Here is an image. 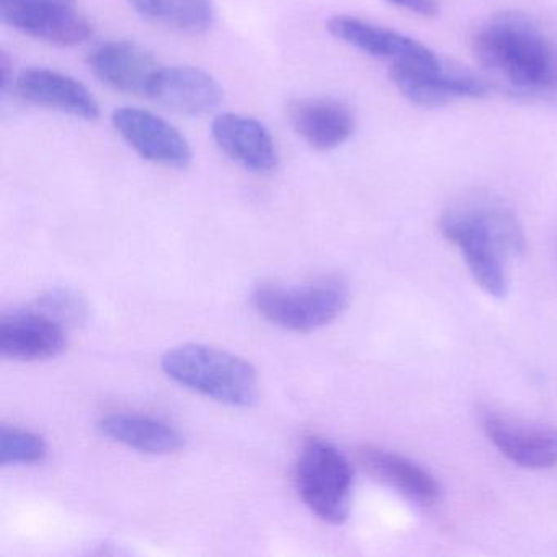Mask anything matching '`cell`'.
Instances as JSON below:
<instances>
[{
  "mask_svg": "<svg viewBox=\"0 0 557 557\" xmlns=\"http://www.w3.org/2000/svg\"><path fill=\"white\" fill-rule=\"evenodd\" d=\"M440 231L459 250L482 292L504 299L510 286L508 263L527 249L513 208L488 191H469L446 207Z\"/></svg>",
  "mask_w": 557,
  "mask_h": 557,
  "instance_id": "1",
  "label": "cell"
},
{
  "mask_svg": "<svg viewBox=\"0 0 557 557\" xmlns=\"http://www.w3.org/2000/svg\"><path fill=\"white\" fill-rule=\"evenodd\" d=\"M474 53L492 76L518 92H557V30L521 12L488 18L475 34Z\"/></svg>",
  "mask_w": 557,
  "mask_h": 557,
  "instance_id": "2",
  "label": "cell"
},
{
  "mask_svg": "<svg viewBox=\"0 0 557 557\" xmlns=\"http://www.w3.org/2000/svg\"><path fill=\"white\" fill-rule=\"evenodd\" d=\"M161 364L175 383L227 406L247 407L259 396V380L252 364L221 348L178 345L162 357Z\"/></svg>",
  "mask_w": 557,
  "mask_h": 557,
  "instance_id": "3",
  "label": "cell"
},
{
  "mask_svg": "<svg viewBox=\"0 0 557 557\" xmlns=\"http://www.w3.org/2000/svg\"><path fill=\"white\" fill-rule=\"evenodd\" d=\"M257 312L278 327L312 332L341 318L350 302V289L337 278L301 286H260L252 296Z\"/></svg>",
  "mask_w": 557,
  "mask_h": 557,
  "instance_id": "4",
  "label": "cell"
},
{
  "mask_svg": "<svg viewBox=\"0 0 557 557\" xmlns=\"http://www.w3.org/2000/svg\"><path fill=\"white\" fill-rule=\"evenodd\" d=\"M299 497L312 513L331 524L347 521L354 469L344 453L324 438H309L295 469Z\"/></svg>",
  "mask_w": 557,
  "mask_h": 557,
  "instance_id": "5",
  "label": "cell"
},
{
  "mask_svg": "<svg viewBox=\"0 0 557 557\" xmlns=\"http://www.w3.org/2000/svg\"><path fill=\"white\" fill-rule=\"evenodd\" d=\"M391 79L409 102L440 107L458 99H482L488 87L471 71L440 60L433 51L425 57L393 61Z\"/></svg>",
  "mask_w": 557,
  "mask_h": 557,
  "instance_id": "6",
  "label": "cell"
},
{
  "mask_svg": "<svg viewBox=\"0 0 557 557\" xmlns=\"http://www.w3.org/2000/svg\"><path fill=\"white\" fill-rule=\"evenodd\" d=\"M0 18L35 40L76 47L92 34L77 0H0Z\"/></svg>",
  "mask_w": 557,
  "mask_h": 557,
  "instance_id": "7",
  "label": "cell"
},
{
  "mask_svg": "<svg viewBox=\"0 0 557 557\" xmlns=\"http://www.w3.org/2000/svg\"><path fill=\"white\" fill-rule=\"evenodd\" d=\"M113 128L145 161L164 168L185 169L194 152L185 136L171 123L148 110L125 107L113 112Z\"/></svg>",
  "mask_w": 557,
  "mask_h": 557,
  "instance_id": "8",
  "label": "cell"
},
{
  "mask_svg": "<svg viewBox=\"0 0 557 557\" xmlns=\"http://www.w3.org/2000/svg\"><path fill=\"white\" fill-rule=\"evenodd\" d=\"M482 429L492 445L515 465L528 469H547L557 465V433L547 426L487 410Z\"/></svg>",
  "mask_w": 557,
  "mask_h": 557,
  "instance_id": "9",
  "label": "cell"
},
{
  "mask_svg": "<svg viewBox=\"0 0 557 557\" xmlns=\"http://www.w3.org/2000/svg\"><path fill=\"white\" fill-rule=\"evenodd\" d=\"M90 71L110 89L149 99L161 64L132 41H106L90 51Z\"/></svg>",
  "mask_w": 557,
  "mask_h": 557,
  "instance_id": "10",
  "label": "cell"
},
{
  "mask_svg": "<svg viewBox=\"0 0 557 557\" xmlns=\"http://www.w3.org/2000/svg\"><path fill=\"white\" fill-rule=\"evenodd\" d=\"M66 331L48 311H15L0 322V351L12 360H50L63 354Z\"/></svg>",
  "mask_w": 557,
  "mask_h": 557,
  "instance_id": "11",
  "label": "cell"
},
{
  "mask_svg": "<svg viewBox=\"0 0 557 557\" xmlns=\"http://www.w3.org/2000/svg\"><path fill=\"white\" fill-rule=\"evenodd\" d=\"M14 87L22 99L35 106L86 122L100 116V106L94 94L83 83L60 71L28 67L15 77Z\"/></svg>",
  "mask_w": 557,
  "mask_h": 557,
  "instance_id": "12",
  "label": "cell"
},
{
  "mask_svg": "<svg viewBox=\"0 0 557 557\" xmlns=\"http://www.w3.org/2000/svg\"><path fill=\"white\" fill-rule=\"evenodd\" d=\"M288 122L296 135L318 151H332L345 145L357 128L354 112L331 97L292 100Z\"/></svg>",
  "mask_w": 557,
  "mask_h": 557,
  "instance_id": "13",
  "label": "cell"
},
{
  "mask_svg": "<svg viewBox=\"0 0 557 557\" xmlns=\"http://www.w3.org/2000/svg\"><path fill=\"white\" fill-rule=\"evenodd\" d=\"M223 97L220 83L211 74L191 66H162L149 94L158 106L185 116L213 112Z\"/></svg>",
  "mask_w": 557,
  "mask_h": 557,
  "instance_id": "14",
  "label": "cell"
},
{
  "mask_svg": "<svg viewBox=\"0 0 557 557\" xmlns=\"http://www.w3.org/2000/svg\"><path fill=\"white\" fill-rule=\"evenodd\" d=\"M211 136L218 148L247 171L270 172L278 165L275 139L252 116L223 113L214 119Z\"/></svg>",
  "mask_w": 557,
  "mask_h": 557,
  "instance_id": "15",
  "label": "cell"
},
{
  "mask_svg": "<svg viewBox=\"0 0 557 557\" xmlns=\"http://www.w3.org/2000/svg\"><path fill=\"white\" fill-rule=\"evenodd\" d=\"M358 459L371 478L393 488L407 500L430 507L442 495V487L435 475L399 453L367 445L361 446Z\"/></svg>",
  "mask_w": 557,
  "mask_h": 557,
  "instance_id": "16",
  "label": "cell"
},
{
  "mask_svg": "<svg viewBox=\"0 0 557 557\" xmlns=\"http://www.w3.org/2000/svg\"><path fill=\"white\" fill-rule=\"evenodd\" d=\"M327 30L337 40L370 57L383 58V60L399 61L420 58L432 51L425 45L406 35L361 21V18L350 17V15H335L327 22Z\"/></svg>",
  "mask_w": 557,
  "mask_h": 557,
  "instance_id": "17",
  "label": "cell"
},
{
  "mask_svg": "<svg viewBox=\"0 0 557 557\" xmlns=\"http://www.w3.org/2000/svg\"><path fill=\"white\" fill-rule=\"evenodd\" d=\"M103 436L148 455H168L185 445V436L175 426L139 413H112L99 422Z\"/></svg>",
  "mask_w": 557,
  "mask_h": 557,
  "instance_id": "18",
  "label": "cell"
},
{
  "mask_svg": "<svg viewBox=\"0 0 557 557\" xmlns=\"http://www.w3.org/2000/svg\"><path fill=\"white\" fill-rule=\"evenodd\" d=\"M126 2L146 21L178 34H207L216 18L213 0H126Z\"/></svg>",
  "mask_w": 557,
  "mask_h": 557,
  "instance_id": "19",
  "label": "cell"
},
{
  "mask_svg": "<svg viewBox=\"0 0 557 557\" xmlns=\"http://www.w3.org/2000/svg\"><path fill=\"white\" fill-rule=\"evenodd\" d=\"M48 455L44 436L30 430L4 425L0 429V462L2 465H35Z\"/></svg>",
  "mask_w": 557,
  "mask_h": 557,
  "instance_id": "20",
  "label": "cell"
},
{
  "mask_svg": "<svg viewBox=\"0 0 557 557\" xmlns=\"http://www.w3.org/2000/svg\"><path fill=\"white\" fill-rule=\"evenodd\" d=\"M394 8L413 12L420 17H436L440 14V5L436 0H387Z\"/></svg>",
  "mask_w": 557,
  "mask_h": 557,
  "instance_id": "21",
  "label": "cell"
}]
</instances>
